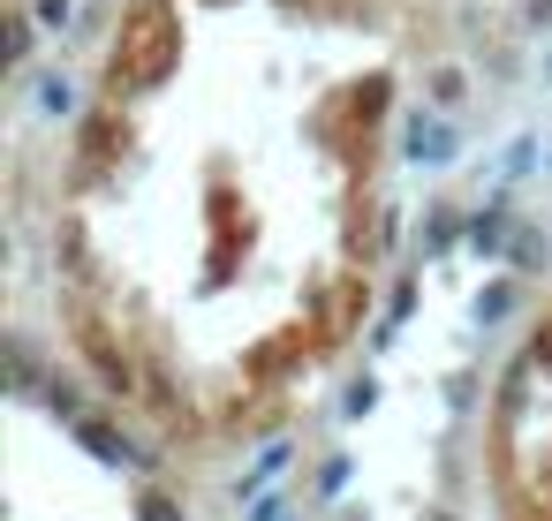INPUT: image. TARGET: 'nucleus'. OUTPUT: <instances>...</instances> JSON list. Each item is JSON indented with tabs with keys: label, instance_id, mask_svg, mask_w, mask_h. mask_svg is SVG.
<instances>
[{
	"label": "nucleus",
	"instance_id": "f257e3e1",
	"mask_svg": "<svg viewBox=\"0 0 552 521\" xmlns=\"http://www.w3.org/2000/svg\"><path fill=\"white\" fill-rule=\"evenodd\" d=\"M144 521H174V506H167V499L152 491V499H144Z\"/></svg>",
	"mask_w": 552,
	"mask_h": 521
}]
</instances>
